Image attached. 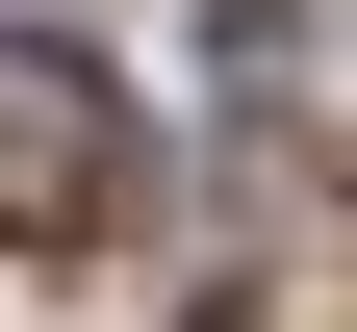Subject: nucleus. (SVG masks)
I'll list each match as a JSON object with an SVG mask.
<instances>
[{
	"mask_svg": "<svg viewBox=\"0 0 357 332\" xmlns=\"http://www.w3.org/2000/svg\"><path fill=\"white\" fill-rule=\"evenodd\" d=\"M102 205H128V77L52 52V26H0V230L52 256V230H102Z\"/></svg>",
	"mask_w": 357,
	"mask_h": 332,
	"instance_id": "f257e3e1",
	"label": "nucleus"
}]
</instances>
